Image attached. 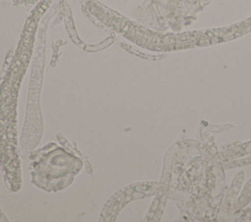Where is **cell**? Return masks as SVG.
<instances>
[{
  "label": "cell",
  "mask_w": 251,
  "mask_h": 222,
  "mask_svg": "<svg viewBox=\"0 0 251 222\" xmlns=\"http://www.w3.org/2000/svg\"><path fill=\"white\" fill-rule=\"evenodd\" d=\"M47 154L45 157L32 162L34 165V170L32 172V180L34 184L38 187L53 191L56 187L55 179H59L62 188L68 185L64 179L65 177H69L73 179L74 174L78 171L79 166L76 167V162H75V157L70 155L69 154L56 149L54 151V156L51 157ZM57 189V187H56Z\"/></svg>",
  "instance_id": "obj_1"
}]
</instances>
